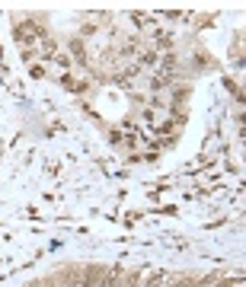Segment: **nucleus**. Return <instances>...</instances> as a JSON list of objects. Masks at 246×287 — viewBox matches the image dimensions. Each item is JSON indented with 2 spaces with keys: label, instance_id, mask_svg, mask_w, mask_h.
<instances>
[{
  "label": "nucleus",
  "instance_id": "obj_1",
  "mask_svg": "<svg viewBox=\"0 0 246 287\" xmlns=\"http://www.w3.org/2000/svg\"><path fill=\"white\" fill-rule=\"evenodd\" d=\"M102 287H115V278H106V281H102Z\"/></svg>",
  "mask_w": 246,
  "mask_h": 287
},
{
  "label": "nucleus",
  "instance_id": "obj_2",
  "mask_svg": "<svg viewBox=\"0 0 246 287\" xmlns=\"http://www.w3.org/2000/svg\"><path fill=\"white\" fill-rule=\"evenodd\" d=\"M176 287H192V281H176Z\"/></svg>",
  "mask_w": 246,
  "mask_h": 287
}]
</instances>
